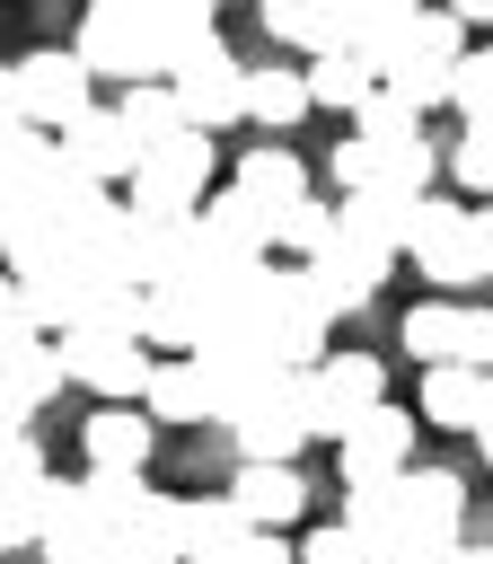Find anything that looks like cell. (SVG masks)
<instances>
[{"label": "cell", "instance_id": "obj_1", "mask_svg": "<svg viewBox=\"0 0 493 564\" xmlns=\"http://www.w3.org/2000/svg\"><path fill=\"white\" fill-rule=\"evenodd\" d=\"M255 326H264V344H273V361H282V370H317V361H326L335 300L317 291V273H308V264H273V256H264Z\"/></svg>", "mask_w": 493, "mask_h": 564}, {"label": "cell", "instance_id": "obj_2", "mask_svg": "<svg viewBox=\"0 0 493 564\" xmlns=\"http://www.w3.org/2000/svg\"><path fill=\"white\" fill-rule=\"evenodd\" d=\"M458 62H467V26L449 18V9H414L405 18V35L387 44V62H379V88H396L405 106H449V88H458Z\"/></svg>", "mask_w": 493, "mask_h": 564}, {"label": "cell", "instance_id": "obj_3", "mask_svg": "<svg viewBox=\"0 0 493 564\" xmlns=\"http://www.w3.org/2000/svg\"><path fill=\"white\" fill-rule=\"evenodd\" d=\"M79 62L114 88L132 79H167V35H158V9L150 0H88L79 18Z\"/></svg>", "mask_w": 493, "mask_h": 564}, {"label": "cell", "instance_id": "obj_4", "mask_svg": "<svg viewBox=\"0 0 493 564\" xmlns=\"http://www.w3.org/2000/svg\"><path fill=\"white\" fill-rule=\"evenodd\" d=\"M167 88L185 97V123H194V132H229V123H246V62L220 44V26L194 35V44L167 62Z\"/></svg>", "mask_w": 493, "mask_h": 564}, {"label": "cell", "instance_id": "obj_5", "mask_svg": "<svg viewBox=\"0 0 493 564\" xmlns=\"http://www.w3.org/2000/svg\"><path fill=\"white\" fill-rule=\"evenodd\" d=\"M132 185V203L141 212H194L202 194H211V132H167V141H150L141 150V167L123 176Z\"/></svg>", "mask_w": 493, "mask_h": 564}, {"label": "cell", "instance_id": "obj_6", "mask_svg": "<svg viewBox=\"0 0 493 564\" xmlns=\"http://www.w3.org/2000/svg\"><path fill=\"white\" fill-rule=\"evenodd\" d=\"M35 546H44V564H97V555H114V520H106V502L88 494V476H44V511H35Z\"/></svg>", "mask_w": 493, "mask_h": 564}, {"label": "cell", "instance_id": "obj_7", "mask_svg": "<svg viewBox=\"0 0 493 564\" xmlns=\"http://www.w3.org/2000/svg\"><path fill=\"white\" fill-rule=\"evenodd\" d=\"M229 441H238V458H299L317 441L308 432V370H282L264 397H246L229 414Z\"/></svg>", "mask_w": 493, "mask_h": 564}, {"label": "cell", "instance_id": "obj_8", "mask_svg": "<svg viewBox=\"0 0 493 564\" xmlns=\"http://www.w3.org/2000/svg\"><path fill=\"white\" fill-rule=\"evenodd\" d=\"M379 397H387V370H379L370 352H326V361L308 370V432H317V441H343Z\"/></svg>", "mask_w": 493, "mask_h": 564}, {"label": "cell", "instance_id": "obj_9", "mask_svg": "<svg viewBox=\"0 0 493 564\" xmlns=\"http://www.w3.org/2000/svg\"><path fill=\"white\" fill-rule=\"evenodd\" d=\"M88 88H97V70L79 62V44H70V53H62V44H44V53H26V62H18V106H26V123H44V132H62L79 106H97Z\"/></svg>", "mask_w": 493, "mask_h": 564}, {"label": "cell", "instance_id": "obj_10", "mask_svg": "<svg viewBox=\"0 0 493 564\" xmlns=\"http://www.w3.org/2000/svg\"><path fill=\"white\" fill-rule=\"evenodd\" d=\"M62 361H70V379L97 388V397H141V388H150V344H141V335H114V326H70V335H62Z\"/></svg>", "mask_w": 493, "mask_h": 564}, {"label": "cell", "instance_id": "obj_11", "mask_svg": "<svg viewBox=\"0 0 493 564\" xmlns=\"http://www.w3.org/2000/svg\"><path fill=\"white\" fill-rule=\"evenodd\" d=\"M414 273L423 282H440V291H467V282H484L475 273V229H467V212L458 203H440V194H423V220H414Z\"/></svg>", "mask_w": 493, "mask_h": 564}, {"label": "cell", "instance_id": "obj_12", "mask_svg": "<svg viewBox=\"0 0 493 564\" xmlns=\"http://www.w3.org/2000/svg\"><path fill=\"white\" fill-rule=\"evenodd\" d=\"M387 264H396V256H387L379 238L343 229V220H335V238L308 256V273H317V291L335 300V317H343V308H370V300H379V282H387Z\"/></svg>", "mask_w": 493, "mask_h": 564}, {"label": "cell", "instance_id": "obj_13", "mask_svg": "<svg viewBox=\"0 0 493 564\" xmlns=\"http://www.w3.org/2000/svg\"><path fill=\"white\" fill-rule=\"evenodd\" d=\"M62 159H70L79 176H97V185H123V176L141 167V141H132L123 106H79V115L62 123Z\"/></svg>", "mask_w": 493, "mask_h": 564}, {"label": "cell", "instance_id": "obj_14", "mask_svg": "<svg viewBox=\"0 0 493 564\" xmlns=\"http://www.w3.org/2000/svg\"><path fill=\"white\" fill-rule=\"evenodd\" d=\"M458 520H467V485H458L449 467H405V476H396V529H405L414 546L458 538Z\"/></svg>", "mask_w": 493, "mask_h": 564}, {"label": "cell", "instance_id": "obj_15", "mask_svg": "<svg viewBox=\"0 0 493 564\" xmlns=\"http://www.w3.org/2000/svg\"><path fill=\"white\" fill-rule=\"evenodd\" d=\"M414 423H423V414H405V405L379 397V405L335 441V449H343V476H396V467H414Z\"/></svg>", "mask_w": 493, "mask_h": 564}, {"label": "cell", "instance_id": "obj_16", "mask_svg": "<svg viewBox=\"0 0 493 564\" xmlns=\"http://www.w3.org/2000/svg\"><path fill=\"white\" fill-rule=\"evenodd\" d=\"M114 546H123L132 564H185V502L141 485V494L114 511Z\"/></svg>", "mask_w": 493, "mask_h": 564}, {"label": "cell", "instance_id": "obj_17", "mask_svg": "<svg viewBox=\"0 0 493 564\" xmlns=\"http://www.w3.org/2000/svg\"><path fill=\"white\" fill-rule=\"evenodd\" d=\"M44 449H35V432L26 441H0V555L9 546H35V511H44Z\"/></svg>", "mask_w": 493, "mask_h": 564}, {"label": "cell", "instance_id": "obj_18", "mask_svg": "<svg viewBox=\"0 0 493 564\" xmlns=\"http://www.w3.org/2000/svg\"><path fill=\"white\" fill-rule=\"evenodd\" d=\"M484 397H493V370H475V361H423V423H440V432H475L484 423Z\"/></svg>", "mask_w": 493, "mask_h": 564}, {"label": "cell", "instance_id": "obj_19", "mask_svg": "<svg viewBox=\"0 0 493 564\" xmlns=\"http://www.w3.org/2000/svg\"><path fill=\"white\" fill-rule=\"evenodd\" d=\"M194 220H202V238H211V247H229V256H273V203H255L246 185L202 194V203H194Z\"/></svg>", "mask_w": 493, "mask_h": 564}, {"label": "cell", "instance_id": "obj_20", "mask_svg": "<svg viewBox=\"0 0 493 564\" xmlns=\"http://www.w3.org/2000/svg\"><path fill=\"white\" fill-rule=\"evenodd\" d=\"M150 441H158L150 405H123V397H106V405L79 423V449H88V467H150Z\"/></svg>", "mask_w": 493, "mask_h": 564}, {"label": "cell", "instance_id": "obj_21", "mask_svg": "<svg viewBox=\"0 0 493 564\" xmlns=\"http://www.w3.org/2000/svg\"><path fill=\"white\" fill-rule=\"evenodd\" d=\"M229 502H238L255 529H291V520L308 511V485H299V467H291V458H246V467H238V485H229Z\"/></svg>", "mask_w": 493, "mask_h": 564}, {"label": "cell", "instance_id": "obj_22", "mask_svg": "<svg viewBox=\"0 0 493 564\" xmlns=\"http://www.w3.org/2000/svg\"><path fill=\"white\" fill-rule=\"evenodd\" d=\"M335 220L361 229V238H379L387 256H405V247H414V220H423V194H405V185H361V194L335 203Z\"/></svg>", "mask_w": 493, "mask_h": 564}, {"label": "cell", "instance_id": "obj_23", "mask_svg": "<svg viewBox=\"0 0 493 564\" xmlns=\"http://www.w3.org/2000/svg\"><path fill=\"white\" fill-rule=\"evenodd\" d=\"M141 405H150V423H220V414H211V370H202L194 352H167V361H150V388H141Z\"/></svg>", "mask_w": 493, "mask_h": 564}, {"label": "cell", "instance_id": "obj_24", "mask_svg": "<svg viewBox=\"0 0 493 564\" xmlns=\"http://www.w3.org/2000/svg\"><path fill=\"white\" fill-rule=\"evenodd\" d=\"M238 185H246L255 203H273V212H282V203H299V194H308V167H299V150L273 132V141H246V150H238Z\"/></svg>", "mask_w": 493, "mask_h": 564}, {"label": "cell", "instance_id": "obj_25", "mask_svg": "<svg viewBox=\"0 0 493 564\" xmlns=\"http://www.w3.org/2000/svg\"><path fill=\"white\" fill-rule=\"evenodd\" d=\"M379 88V62L370 53H352V44H335V53H308V97L317 106H335V115H361V97Z\"/></svg>", "mask_w": 493, "mask_h": 564}, {"label": "cell", "instance_id": "obj_26", "mask_svg": "<svg viewBox=\"0 0 493 564\" xmlns=\"http://www.w3.org/2000/svg\"><path fill=\"white\" fill-rule=\"evenodd\" d=\"M246 529H255V520H246L229 494H194V502H185V564H220Z\"/></svg>", "mask_w": 493, "mask_h": 564}, {"label": "cell", "instance_id": "obj_27", "mask_svg": "<svg viewBox=\"0 0 493 564\" xmlns=\"http://www.w3.org/2000/svg\"><path fill=\"white\" fill-rule=\"evenodd\" d=\"M255 9H264L273 44H291V53H335V44H343L335 0H255Z\"/></svg>", "mask_w": 493, "mask_h": 564}, {"label": "cell", "instance_id": "obj_28", "mask_svg": "<svg viewBox=\"0 0 493 564\" xmlns=\"http://www.w3.org/2000/svg\"><path fill=\"white\" fill-rule=\"evenodd\" d=\"M405 352L414 361H458L467 352V300H414L405 308Z\"/></svg>", "mask_w": 493, "mask_h": 564}, {"label": "cell", "instance_id": "obj_29", "mask_svg": "<svg viewBox=\"0 0 493 564\" xmlns=\"http://www.w3.org/2000/svg\"><path fill=\"white\" fill-rule=\"evenodd\" d=\"M308 106H317V97H308V70H246V123L291 132Z\"/></svg>", "mask_w": 493, "mask_h": 564}, {"label": "cell", "instance_id": "obj_30", "mask_svg": "<svg viewBox=\"0 0 493 564\" xmlns=\"http://www.w3.org/2000/svg\"><path fill=\"white\" fill-rule=\"evenodd\" d=\"M0 379L26 397V405H53L62 388H70V361H62V335H35V344H18L9 361H0Z\"/></svg>", "mask_w": 493, "mask_h": 564}, {"label": "cell", "instance_id": "obj_31", "mask_svg": "<svg viewBox=\"0 0 493 564\" xmlns=\"http://www.w3.org/2000/svg\"><path fill=\"white\" fill-rule=\"evenodd\" d=\"M423 0H335V18H343V44L352 53H370V62H387V44L405 35V18H414Z\"/></svg>", "mask_w": 493, "mask_h": 564}, {"label": "cell", "instance_id": "obj_32", "mask_svg": "<svg viewBox=\"0 0 493 564\" xmlns=\"http://www.w3.org/2000/svg\"><path fill=\"white\" fill-rule=\"evenodd\" d=\"M114 106H123V123H132V141H141V150H150V141H167V132H185V97H176L167 79H132Z\"/></svg>", "mask_w": 493, "mask_h": 564}, {"label": "cell", "instance_id": "obj_33", "mask_svg": "<svg viewBox=\"0 0 493 564\" xmlns=\"http://www.w3.org/2000/svg\"><path fill=\"white\" fill-rule=\"evenodd\" d=\"M326 238H335V203L299 194V203H282V212H273V247H291L299 264H308V256H317Z\"/></svg>", "mask_w": 493, "mask_h": 564}, {"label": "cell", "instance_id": "obj_34", "mask_svg": "<svg viewBox=\"0 0 493 564\" xmlns=\"http://www.w3.org/2000/svg\"><path fill=\"white\" fill-rule=\"evenodd\" d=\"M352 132H370V141H414V132H423V106H405L396 88H370L361 115H352Z\"/></svg>", "mask_w": 493, "mask_h": 564}, {"label": "cell", "instance_id": "obj_35", "mask_svg": "<svg viewBox=\"0 0 493 564\" xmlns=\"http://www.w3.org/2000/svg\"><path fill=\"white\" fill-rule=\"evenodd\" d=\"M449 176H458L467 194H493V115L458 132V150H449Z\"/></svg>", "mask_w": 493, "mask_h": 564}, {"label": "cell", "instance_id": "obj_36", "mask_svg": "<svg viewBox=\"0 0 493 564\" xmlns=\"http://www.w3.org/2000/svg\"><path fill=\"white\" fill-rule=\"evenodd\" d=\"M449 106H458L467 123H484V115H493V44H475V53L458 62V88H449Z\"/></svg>", "mask_w": 493, "mask_h": 564}, {"label": "cell", "instance_id": "obj_37", "mask_svg": "<svg viewBox=\"0 0 493 564\" xmlns=\"http://www.w3.org/2000/svg\"><path fill=\"white\" fill-rule=\"evenodd\" d=\"M150 9H158V35H167V62H176L194 35H211V9L220 0H150Z\"/></svg>", "mask_w": 493, "mask_h": 564}, {"label": "cell", "instance_id": "obj_38", "mask_svg": "<svg viewBox=\"0 0 493 564\" xmlns=\"http://www.w3.org/2000/svg\"><path fill=\"white\" fill-rule=\"evenodd\" d=\"M35 335H44V326L26 317V291H18V273H0V361H9L18 344H35Z\"/></svg>", "mask_w": 493, "mask_h": 564}, {"label": "cell", "instance_id": "obj_39", "mask_svg": "<svg viewBox=\"0 0 493 564\" xmlns=\"http://www.w3.org/2000/svg\"><path fill=\"white\" fill-rule=\"evenodd\" d=\"M299 564H361V538H352V529L335 520V529H317V538L299 546Z\"/></svg>", "mask_w": 493, "mask_h": 564}, {"label": "cell", "instance_id": "obj_40", "mask_svg": "<svg viewBox=\"0 0 493 564\" xmlns=\"http://www.w3.org/2000/svg\"><path fill=\"white\" fill-rule=\"evenodd\" d=\"M220 564H299V555L282 546V529H246V538H238V546H229Z\"/></svg>", "mask_w": 493, "mask_h": 564}, {"label": "cell", "instance_id": "obj_41", "mask_svg": "<svg viewBox=\"0 0 493 564\" xmlns=\"http://www.w3.org/2000/svg\"><path fill=\"white\" fill-rule=\"evenodd\" d=\"M26 132H35V123H26V106H18V62H9V70H0V159H9Z\"/></svg>", "mask_w": 493, "mask_h": 564}, {"label": "cell", "instance_id": "obj_42", "mask_svg": "<svg viewBox=\"0 0 493 564\" xmlns=\"http://www.w3.org/2000/svg\"><path fill=\"white\" fill-rule=\"evenodd\" d=\"M26 414H35V405H26V397L0 379V441H26Z\"/></svg>", "mask_w": 493, "mask_h": 564}, {"label": "cell", "instance_id": "obj_43", "mask_svg": "<svg viewBox=\"0 0 493 564\" xmlns=\"http://www.w3.org/2000/svg\"><path fill=\"white\" fill-rule=\"evenodd\" d=\"M467 229H475V273L493 282V212H467Z\"/></svg>", "mask_w": 493, "mask_h": 564}, {"label": "cell", "instance_id": "obj_44", "mask_svg": "<svg viewBox=\"0 0 493 564\" xmlns=\"http://www.w3.org/2000/svg\"><path fill=\"white\" fill-rule=\"evenodd\" d=\"M414 564H467V538H440V546H414Z\"/></svg>", "mask_w": 493, "mask_h": 564}, {"label": "cell", "instance_id": "obj_45", "mask_svg": "<svg viewBox=\"0 0 493 564\" xmlns=\"http://www.w3.org/2000/svg\"><path fill=\"white\" fill-rule=\"evenodd\" d=\"M449 18L458 26H493V0H449Z\"/></svg>", "mask_w": 493, "mask_h": 564}, {"label": "cell", "instance_id": "obj_46", "mask_svg": "<svg viewBox=\"0 0 493 564\" xmlns=\"http://www.w3.org/2000/svg\"><path fill=\"white\" fill-rule=\"evenodd\" d=\"M0 264H9V176H0Z\"/></svg>", "mask_w": 493, "mask_h": 564}, {"label": "cell", "instance_id": "obj_47", "mask_svg": "<svg viewBox=\"0 0 493 564\" xmlns=\"http://www.w3.org/2000/svg\"><path fill=\"white\" fill-rule=\"evenodd\" d=\"M467 564H493V546H467Z\"/></svg>", "mask_w": 493, "mask_h": 564}]
</instances>
